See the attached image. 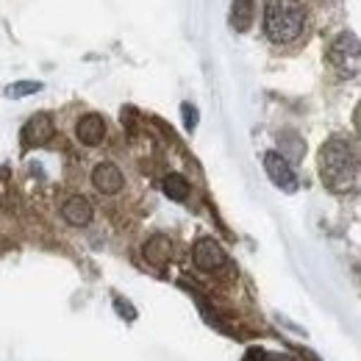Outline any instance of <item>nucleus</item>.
<instances>
[{
  "mask_svg": "<svg viewBox=\"0 0 361 361\" xmlns=\"http://www.w3.org/2000/svg\"><path fill=\"white\" fill-rule=\"evenodd\" d=\"M37 92H42L39 81H20V84L6 87V97H25V94H37Z\"/></svg>",
  "mask_w": 361,
  "mask_h": 361,
  "instance_id": "nucleus-13",
  "label": "nucleus"
},
{
  "mask_svg": "<svg viewBox=\"0 0 361 361\" xmlns=\"http://www.w3.org/2000/svg\"><path fill=\"white\" fill-rule=\"evenodd\" d=\"M359 37L353 31H342L328 47V61L339 78H356L359 75Z\"/></svg>",
  "mask_w": 361,
  "mask_h": 361,
  "instance_id": "nucleus-3",
  "label": "nucleus"
},
{
  "mask_svg": "<svg viewBox=\"0 0 361 361\" xmlns=\"http://www.w3.org/2000/svg\"><path fill=\"white\" fill-rule=\"evenodd\" d=\"M231 23L236 31H247L253 25V0H233Z\"/></svg>",
  "mask_w": 361,
  "mask_h": 361,
  "instance_id": "nucleus-11",
  "label": "nucleus"
},
{
  "mask_svg": "<svg viewBox=\"0 0 361 361\" xmlns=\"http://www.w3.org/2000/svg\"><path fill=\"white\" fill-rule=\"evenodd\" d=\"M92 183L100 195H117L123 186H126V178H123V170L111 161H100L94 170H92Z\"/></svg>",
  "mask_w": 361,
  "mask_h": 361,
  "instance_id": "nucleus-6",
  "label": "nucleus"
},
{
  "mask_svg": "<svg viewBox=\"0 0 361 361\" xmlns=\"http://www.w3.org/2000/svg\"><path fill=\"white\" fill-rule=\"evenodd\" d=\"M142 253H145L147 264H153V267H164V264H170V259H173V242H170V236L156 233V236H150V239L145 242Z\"/></svg>",
  "mask_w": 361,
  "mask_h": 361,
  "instance_id": "nucleus-9",
  "label": "nucleus"
},
{
  "mask_svg": "<svg viewBox=\"0 0 361 361\" xmlns=\"http://www.w3.org/2000/svg\"><path fill=\"white\" fill-rule=\"evenodd\" d=\"M281 142H283V147H289V156H292V159H300V156L306 153V145L295 134H281Z\"/></svg>",
  "mask_w": 361,
  "mask_h": 361,
  "instance_id": "nucleus-14",
  "label": "nucleus"
},
{
  "mask_svg": "<svg viewBox=\"0 0 361 361\" xmlns=\"http://www.w3.org/2000/svg\"><path fill=\"white\" fill-rule=\"evenodd\" d=\"M192 259H195V267L203 272H217L226 267L228 256L226 250H223V245L220 242H214V239H197L195 242V247H192Z\"/></svg>",
  "mask_w": 361,
  "mask_h": 361,
  "instance_id": "nucleus-4",
  "label": "nucleus"
},
{
  "mask_svg": "<svg viewBox=\"0 0 361 361\" xmlns=\"http://www.w3.org/2000/svg\"><path fill=\"white\" fill-rule=\"evenodd\" d=\"M264 31L275 45H289L306 31L303 0H267L264 3Z\"/></svg>",
  "mask_w": 361,
  "mask_h": 361,
  "instance_id": "nucleus-2",
  "label": "nucleus"
},
{
  "mask_svg": "<svg viewBox=\"0 0 361 361\" xmlns=\"http://www.w3.org/2000/svg\"><path fill=\"white\" fill-rule=\"evenodd\" d=\"M180 114H183V128L195 131L197 128V109L192 103H180Z\"/></svg>",
  "mask_w": 361,
  "mask_h": 361,
  "instance_id": "nucleus-15",
  "label": "nucleus"
},
{
  "mask_svg": "<svg viewBox=\"0 0 361 361\" xmlns=\"http://www.w3.org/2000/svg\"><path fill=\"white\" fill-rule=\"evenodd\" d=\"M264 170H267V176H270V180L278 189H283V192H289V195L298 192V176H295L289 159L281 156L278 150L264 153Z\"/></svg>",
  "mask_w": 361,
  "mask_h": 361,
  "instance_id": "nucleus-5",
  "label": "nucleus"
},
{
  "mask_svg": "<svg viewBox=\"0 0 361 361\" xmlns=\"http://www.w3.org/2000/svg\"><path fill=\"white\" fill-rule=\"evenodd\" d=\"M164 192H167L170 200L183 203V200L189 197V180L183 178V176H178V173H170V176L164 178Z\"/></svg>",
  "mask_w": 361,
  "mask_h": 361,
  "instance_id": "nucleus-12",
  "label": "nucleus"
},
{
  "mask_svg": "<svg viewBox=\"0 0 361 361\" xmlns=\"http://www.w3.org/2000/svg\"><path fill=\"white\" fill-rule=\"evenodd\" d=\"M75 136H78V142H84V145H100L103 142V136H106V120L100 117V114H87V117H81L78 120V126H75Z\"/></svg>",
  "mask_w": 361,
  "mask_h": 361,
  "instance_id": "nucleus-10",
  "label": "nucleus"
},
{
  "mask_svg": "<svg viewBox=\"0 0 361 361\" xmlns=\"http://www.w3.org/2000/svg\"><path fill=\"white\" fill-rule=\"evenodd\" d=\"M61 217L75 228L90 226L92 223V203L84 197V195H73V197H67V200H64V206H61Z\"/></svg>",
  "mask_w": 361,
  "mask_h": 361,
  "instance_id": "nucleus-8",
  "label": "nucleus"
},
{
  "mask_svg": "<svg viewBox=\"0 0 361 361\" xmlns=\"http://www.w3.org/2000/svg\"><path fill=\"white\" fill-rule=\"evenodd\" d=\"M319 176L325 180L328 189L334 192H350L359 183V156L356 147L342 139L334 136L322 145L319 150Z\"/></svg>",
  "mask_w": 361,
  "mask_h": 361,
  "instance_id": "nucleus-1",
  "label": "nucleus"
},
{
  "mask_svg": "<svg viewBox=\"0 0 361 361\" xmlns=\"http://www.w3.org/2000/svg\"><path fill=\"white\" fill-rule=\"evenodd\" d=\"M53 139V120L50 114H34L25 128H23V145L25 147H37V145H45Z\"/></svg>",
  "mask_w": 361,
  "mask_h": 361,
  "instance_id": "nucleus-7",
  "label": "nucleus"
}]
</instances>
